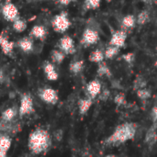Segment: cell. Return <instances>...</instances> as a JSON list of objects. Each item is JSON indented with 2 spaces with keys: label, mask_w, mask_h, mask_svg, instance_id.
I'll use <instances>...</instances> for the list:
<instances>
[{
  "label": "cell",
  "mask_w": 157,
  "mask_h": 157,
  "mask_svg": "<svg viewBox=\"0 0 157 157\" xmlns=\"http://www.w3.org/2000/svg\"><path fill=\"white\" fill-rule=\"evenodd\" d=\"M0 47L4 54L10 55L13 52L15 42L9 40V39L4 34H0Z\"/></svg>",
  "instance_id": "obj_15"
},
{
  "label": "cell",
  "mask_w": 157,
  "mask_h": 157,
  "mask_svg": "<svg viewBox=\"0 0 157 157\" xmlns=\"http://www.w3.org/2000/svg\"><path fill=\"white\" fill-rule=\"evenodd\" d=\"M39 97L42 101L50 105H55L59 100L57 91L52 87H45L40 89L39 92Z\"/></svg>",
  "instance_id": "obj_7"
},
{
  "label": "cell",
  "mask_w": 157,
  "mask_h": 157,
  "mask_svg": "<svg viewBox=\"0 0 157 157\" xmlns=\"http://www.w3.org/2000/svg\"><path fill=\"white\" fill-rule=\"evenodd\" d=\"M12 139L8 134L0 132V157H6L11 147Z\"/></svg>",
  "instance_id": "obj_12"
},
{
  "label": "cell",
  "mask_w": 157,
  "mask_h": 157,
  "mask_svg": "<svg viewBox=\"0 0 157 157\" xmlns=\"http://www.w3.org/2000/svg\"><path fill=\"white\" fill-rule=\"evenodd\" d=\"M151 119L152 121L156 123L157 122V105H155L151 110Z\"/></svg>",
  "instance_id": "obj_31"
},
{
  "label": "cell",
  "mask_w": 157,
  "mask_h": 157,
  "mask_svg": "<svg viewBox=\"0 0 157 157\" xmlns=\"http://www.w3.org/2000/svg\"><path fill=\"white\" fill-rule=\"evenodd\" d=\"M65 55L66 54L64 52H63L61 50H52L51 52V59H52V63L61 64L64 61Z\"/></svg>",
  "instance_id": "obj_21"
},
{
  "label": "cell",
  "mask_w": 157,
  "mask_h": 157,
  "mask_svg": "<svg viewBox=\"0 0 157 157\" xmlns=\"http://www.w3.org/2000/svg\"><path fill=\"white\" fill-rule=\"evenodd\" d=\"M155 66L157 67V60H156V62H155Z\"/></svg>",
  "instance_id": "obj_41"
},
{
  "label": "cell",
  "mask_w": 157,
  "mask_h": 157,
  "mask_svg": "<svg viewBox=\"0 0 157 157\" xmlns=\"http://www.w3.org/2000/svg\"><path fill=\"white\" fill-rule=\"evenodd\" d=\"M149 20H150L149 12L146 11V10H143V11H141V12L138 14L137 19H136V23H138L139 25H144V24H146Z\"/></svg>",
  "instance_id": "obj_25"
},
{
  "label": "cell",
  "mask_w": 157,
  "mask_h": 157,
  "mask_svg": "<svg viewBox=\"0 0 157 157\" xmlns=\"http://www.w3.org/2000/svg\"><path fill=\"white\" fill-rule=\"evenodd\" d=\"M123 59L127 62V63H132L133 62L134 60V54L132 52H130V53H126L123 55Z\"/></svg>",
  "instance_id": "obj_33"
},
{
  "label": "cell",
  "mask_w": 157,
  "mask_h": 157,
  "mask_svg": "<svg viewBox=\"0 0 157 157\" xmlns=\"http://www.w3.org/2000/svg\"><path fill=\"white\" fill-rule=\"evenodd\" d=\"M73 0H58V2L63 6H68Z\"/></svg>",
  "instance_id": "obj_35"
},
{
  "label": "cell",
  "mask_w": 157,
  "mask_h": 157,
  "mask_svg": "<svg viewBox=\"0 0 157 157\" xmlns=\"http://www.w3.org/2000/svg\"><path fill=\"white\" fill-rule=\"evenodd\" d=\"M119 52H120V48H118L116 46L109 45L105 50L104 55H105V58H107V59H113L114 57H116L118 55Z\"/></svg>",
  "instance_id": "obj_24"
},
{
  "label": "cell",
  "mask_w": 157,
  "mask_h": 157,
  "mask_svg": "<svg viewBox=\"0 0 157 157\" xmlns=\"http://www.w3.org/2000/svg\"><path fill=\"white\" fill-rule=\"evenodd\" d=\"M52 27L57 33H64L71 26V21L66 12H62L53 17L52 19Z\"/></svg>",
  "instance_id": "obj_3"
},
{
  "label": "cell",
  "mask_w": 157,
  "mask_h": 157,
  "mask_svg": "<svg viewBox=\"0 0 157 157\" xmlns=\"http://www.w3.org/2000/svg\"><path fill=\"white\" fill-rule=\"evenodd\" d=\"M126 40H127V33L124 30H117L112 34L109 40V45L116 46L121 49V47L124 46Z\"/></svg>",
  "instance_id": "obj_10"
},
{
  "label": "cell",
  "mask_w": 157,
  "mask_h": 157,
  "mask_svg": "<svg viewBox=\"0 0 157 157\" xmlns=\"http://www.w3.org/2000/svg\"><path fill=\"white\" fill-rule=\"evenodd\" d=\"M52 145V139L49 132L41 128L34 130L29 135L28 146L33 155H40L48 151Z\"/></svg>",
  "instance_id": "obj_1"
},
{
  "label": "cell",
  "mask_w": 157,
  "mask_h": 157,
  "mask_svg": "<svg viewBox=\"0 0 157 157\" xmlns=\"http://www.w3.org/2000/svg\"><path fill=\"white\" fill-rule=\"evenodd\" d=\"M20 130V125L15 121H4L0 120V132L6 134H16Z\"/></svg>",
  "instance_id": "obj_9"
},
{
  "label": "cell",
  "mask_w": 157,
  "mask_h": 157,
  "mask_svg": "<svg viewBox=\"0 0 157 157\" xmlns=\"http://www.w3.org/2000/svg\"><path fill=\"white\" fill-rule=\"evenodd\" d=\"M136 23V18L133 15H127L122 18L121 24L123 26V28L126 29H132L135 26Z\"/></svg>",
  "instance_id": "obj_23"
},
{
  "label": "cell",
  "mask_w": 157,
  "mask_h": 157,
  "mask_svg": "<svg viewBox=\"0 0 157 157\" xmlns=\"http://www.w3.org/2000/svg\"><path fill=\"white\" fill-rule=\"evenodd\" d=\"M43 72L46 75V78L50 81H56L59 78V74L56 71L54 64L49 61H46L43 63Z\"/></svg>",
  "instance_id": "obj_13"
},
{
  "label": "cell",
  "mask_w": 157,
  "mask_h": 157,
  "mask_svg": "<svg viewBox=\"0 0 157 157\" xmlns=\"http://www.w3.org/2000/svg\"><path fill=\"white\" fill-rule=\"evenodd\" d=\"M137 131V125L132 122H126L119 125L112 134L106 140L107 145H117L124 144L134 138Z\"/></svg>",
  "instance_id": "obj_2"
},
{
  "label": "cell",
  "mask_w": 157,
  "mask_h": 157,
  "mask_svg": "<svg viewBox=\"0 0 157 157\" xmlns=\"http://www.w3.org/2000/svg\"><path fill=\"white\" fill-rule=\"evenodd\" d=\"M17 115V109L14 108V107H10V108L6 109L2 112L1 117H0V120H2L4 121H8V122L15 121V119H16Z\"/></svg>",
  "instance_id": "obj_17"
},
{
  "label": "cell",
  "mask_w": 157,
  "mask_h": 157,
  "mask_svg": "<svg viewBox=\"0 0 157 157\" xmlns=\"http://www.w3.org/2000/svg\"><path fill=\"white\" fill-rule=\"evenodd\" d=\"M89 61L92 62V63H100L104 61L105 59V55H104V52L99 50V49H97L95 51H93L90 55H89Z\"/></svg>",
  "instance_id": "obj_22"
},
{
  "label": "cell",
  "mask_w": 157,
  "mask_h": 157,
  "mask_svg": "<svg viewBox=\"0 0 157 157\" xmlns=\"http://www.w3.org/2000/svg\"><path fill=\"white\" fill-rule=\"evenodd\" d=\"M47 34H48V30H47L46 27H44L42 25H35L32 27L29 36L32 37L33 39L43 40H45Z\"/></svg>",
  "instance_id": "obj_16"
},
{
  "label": "cell",
  "mask_w": 157,
  "mask_h": 157,
  "mask_svg": "<svg viewBox=\"0 0 157 157\" xmlns=\"http://www.w3.org/2000/svg\"><path fill=\"white\" fill-rule=\"evenodd\" d=\"M85 67V63L83 60H77V61H74L70 63L69 65V70L73 75H78L79 73H81L83 71Z\"/></svg>",
  "instance_id": "obj_20"
},
{
  "label": "cell",
  "mask_w": 157,
  "mask_h": 157,
  "mask_svg": "<svg viewBox=\"0 0 157 157\" xmlns=\"http://www.w3.org/2000/svg\"><path fill=\"white\" fill-rule=\"evenodd\" d=\"M17 46L19 49L26 53H29L34 50V40L33 38L29 36V37H24L20 39L17 42Z\"/></svg>",
  "instance_id": "obj_14"
},
{
  "label": "cell",
  "mask_w": 157,
  "mask_h": 157,
  "mask_svg": "<svg viewBox=\"0 0 157 157\" xmlns=\"http://www.w3.org/2000/svg\"><path fill=\"white\" fill-rule=\"evenodd\" d=\"M2 78H3V75H2V73H0V81L2 80Z\"/></svg>",
  "instance_id": "obj_38"
},
{
  "label": "cell",
  "mask_w": 157,
  "mask_h": 157,
  "mask_svg": "<svg viewBox=\"0 0 157 157\" xmlns=\"http://www.w3.org/2000/svg\"><path fill=\"white\" fill-rule=\"evenodd\" d=\"M24 157H31V156H30V155H25Z\"/></svg>",
  "instance_id": "obj_39"
},
{
  "label": "cell",
  "mask_w": 157,
  "mask_h": 157,
  "mask_svg": "<svg viewBox=\"0 0 157 157\" xmlns=\"http://www.w3.org/2000/svg\"><path fill=\"white\" fill-rule=\"evenodd\" d=\"M27 26H28V24H27L26 19H24V18H22V17H17V18L13 22L12 28H13V29H14L16 32L21 33V32H23V31L26 30Z\"/></svg>",
  "instance_id": "obj_19"
},
{
  "label": "cell",
  "mask_w": 157,
  "mask_h": 157,
  "mask_svg": "<svg viewBox=\"0 0 157 157\" xmlns=\"http://www.w3.org/2000/svg\"><path fill=\"white\" fill-rule=\"evenodd\" d=\"M102 91V86H101V83L95 79V80H92L90 81L87 85H86V93L88 95V97L93 99L95 98H97L100 92Z\"/></svg>",
  "instance_id": "obj_11"
},
{
  "label": "cell",
  "mask_w": 157,
  "mask_h": 157,
  "mask_svg": "<svg viewBox=\"0 0 157 157\" xmlns=\"http://www.w3.org/2000/svg\"><path fill=\"white\" fill-rule=\"evenodd\" d=\"M59 50H61L65 54H73L75 52V40L70 36H63L60 39L58 45Z\"/></svg>",
  "instance_id": "obj_8"
},
{
  "label": "cell",
  "mask_w": 157,
  "mask_h": 157,
  "mask_svg": "<svg viewBox=\"0 0 157 157\" xmlns=\"http://www.w3.org/2000/svg\"><path fill=\"white\" fill-rule=\"evenodd\" d=\"M114 102L118 105V106H122L126 103V98L125 96L121 93L116 95V97L114 98Z\"/></svg>",
  "instance_id": "obj_29"
},
{
  "label": "cell",
  "mask_w": 157,
  "mask_h": 157,
  "mask_svg": "<svg viewBox=\"0 0 157 157\" xmlns=\"http://www.w3.org/2000/svg\"><path fill=\"white\" fill-rule=\"evenodd\" d=\"M98 75L101 77L103 76H108L109 77L111 75V72L109 68V66L105 63H100L98 64Z\"/></svg>",
  "instance_id": "obj_26"
},
{
  "label": "cell",
  "mask_w": 157,
  "mask_h": 157,
  "mask_svg": "<svg viewBox=\"0 0 157 157\" xmlns=\"http://www.w3.org/2000/svg\"><path fill=\"white\" fill-rule=\"evenodd\" d=\"M101 0H85L84 6L86 9H97L99 7Z\"/></svg>",
  "instance_id": "obj_27"
},
{
  "label": "cell",
  "mask_w": 157,
  "mask_h": 157,
  "mask_svg": "<svg viewBox=\"0 0 157 157\" xmlns=\"http://www.w3.org/2000/svg\"><path fill=\"white\" fill-rule=\"evenodd\" d=\"M105 157H117L116 155H107V156Z\"/></svg>",
  "instance_id": "obj_36"
},
{
  "label": "cell",
  "mask_w": 157,
  "mask_h": 157,
  "mask_svg": "<svg viewBox=\"0 0 157 157\" xmlns=\"http://www.w3.org/2000/svg\"><path fill=\"white\" fill-rule=\"evenodd\" d=\"M109 95H110V93H109V90H103V91H101L100 94H99V98H100L101 100H107V99L109 98Z\"/></svg>",
  "instance_id": "obj_32"
},
{
  "label": "cell",
  "mask_w": 157,
  "mask_h": 157,
  "mask_svg": "<svg viewBox=\"0 0 157 157\" xmlns=\"http://www.w3.org/2000/svg\"><path fill=\"white\" fill-rule=\"evenodd\" d=\"M63 131L62 130H57V131H55L54 132V133H53V137L55 138V140L56 141H61L62 139H63Z\"/></svg>",
  "instance_id": "obj_34"
},
{
  "label": "cell",
  "mask_w": 157,
  "mask_h": 157,
  "mask_svg": "<svg viewBox=\"0 0 157 157\" xmlns=\"http://www.w3.org/2000/svg\"><path fill=\"white\" fill-rule=\"evenodd\" d=\"M34 109L33 106V99L29 94H23L21 96L20 104L18 108V114L20 117L27 116L30 114Z\"/></svg>",
  "instance_id": "obj_5"
},
{
  "label": "cell",
  "mask_w": 157,
  "mask_h": 157,
  "mask_svg": "<svg viewBox=\"0 0 157 157\" xmlns=\"http://www.w3.org/2000/svg\"><path fill=\"white\" fill-rule=\"evenodd\" d=\"M98 40H99L98 32L92 28H86L82 34V39L80 40V43L86 47H88L93 44H96Z\"/></svg>",
  "instance_id": "obj_6"
},
{
  "label": "cell",
  "mask_w": 157,
  "mask_h": 157,
  "mask_svg": "<svg viewBox=\"0 0 157 157\" xmlns=\"http://www.w3.org/2000/svg\"><path fill=\"white\" fill-rule=\"evenodd\" d=\"M0 11H2V6H0Z\"/></svg>",
  "instance_id": "obj_40"
},
{
  "label": "cell",
  "mask_w": 157,
  "mask_h": 157,
  "mask_svg": "<svg viewBox=\"0 0 157 157\" xmlns=\"http://www.w3.org/2000/svg\"><path fill=\"white\" fill-rule=\"evenodd\" d=\"M137 96L143 99V100H146L148 98H150L151 97V92L150 90H148L147 88L144 87V88H141V89H138L137 90Z\"/></svg>",
  "instance_id": "obj_28"
},
{
  "label": "cell",
  "mask_w": 157,
  "mask_h": 157,
  "mask_svg": "<svg viewBox=\"0 0 157 157\" xmlns=\"http://www.w3.org/2000/svg\"><path fill=\"white\" fill-rule=\"evenodd\" d=\"M2 15L4 18L7 21L14 22L17 17H19V12L15 4L10 1H6L2 6Z\"/></svg>",
  "instance_id": "obj_4"
},
{
  "label": "cell",
  "mask_w": 157,
  "mask_h": 157,
  "mask_svg": "<svg viewBox=\"0 0 157 157\" xmlns=\"http://www.w3.org/2000/svg\"><path fill=\"white\" fill-rule=\"evenodd\" d=\"M93 102L90 98H82L78 102V109H79V113L81 115H85L91 108Z\"/></svg>",
  "instance_id": "obj_18"
},
{
  "label": "cell",
  "mask_w": 157,
  "mask_h": 157,
  "mask_svg": "<svg viewBox=\"0 0 157 157\" xmlns=\"http://www.w3.org/2000/svg\"><path fill=\"white\" fill-rule=\"evenodd\" d=\"M142 2H144V3H148V2H150V0H141Z\"/></svg>",
  "instance_id": "obj_37"
},
{
  "label": "cell",
  "mask_w": 157,
  "mask_h": 157,
  "mask_svg": "<svg viewBox=\"0 0 157 157\" xmlns=\"http://www.w3.org/2000/svg\"><path fill=\"white\" fill-rule=\"evenodd\" d=\"M135 86L137 87V90L145 87V81H144V79L142 78V77H138L135 80Z\"/></svg>",
  "instance_id": "obj_30"
}]
</instances>
